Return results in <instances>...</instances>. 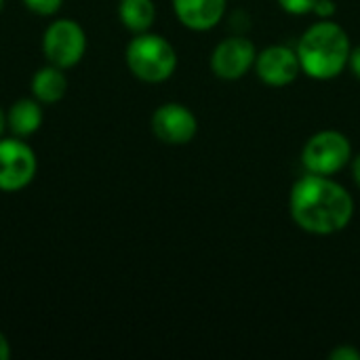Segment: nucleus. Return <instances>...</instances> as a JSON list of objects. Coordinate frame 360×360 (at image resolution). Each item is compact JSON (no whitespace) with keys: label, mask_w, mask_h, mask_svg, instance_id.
<instances>
[{"label":"nucleus","mask_w":360,"mask_h":360,"mask_svg":"<svg viewBox=\"0 0 360 360\" xmlns=\"http://www.w3.org/2000/svg\"><path fill=\"white\" fill-rule=\"evenodd\" d=\"M289 213L300 230L314 236H331L350 226L354 198L329 175L308 173L291 188Z\"/></svg>","instance_id":"obj_1"},{"label":"nucleus","mask_w":360,"mask_h":360,"mask_svg":"<svg viewBox=\"0 0 360 360\" xmlns=\"http://www.w3.org/2000/svg\"><path fill=\"white\" fill-rule=\"evenodd\" d=\"M295 51L304 74L314 80H333L348 68L352 44L340 23L321 19L302 34Z\"/></svg>","instance_id":"obj_2"},{"label":"nucleus","mask_w":360,"mask_h":360,"mask_svg":"<svg viewBox=\"0 0 360 360\" xmlns=\"http://www.w3.org/2000/svg\"><path fill=\"white\" fill-rule=\"evenodd\" d=\"M124 61L135 78L148 84H158L175 74L177 51L165 36L141 32L127 44Z\"/></svg>","instance_id":"obj_3"},{"label":"nucleus","mask_w":360,"mask_h":360,"mask_svg":"<svg viewBox=\"0 0 360 360\" xmlns=\"http://www.w3.org/2000/svg\"><path fill=\"white\" fill-rule=\"evenodd\" d=\"M352 160V143L350 139L333 129L314 133L304 150H302V162L308 173L316 175H335L340 173L348 162Z\"/></svg>","instance_id":"obj_4"},{"label":"nucleus","mask_w":360,"mask_h":360,"mask_svg":"<svg viewBox=\"0 0 360 360\" xmlns=\"http://www.w3.org/2000/svg\"><path fill=\"white\" fill-rule=\"evenodd\" d=\"M86 53V32L74 19H57L42 34V55L49 63L70 70Z\"/></svg>","instance_id":"obj_5"},{"label":"nucleus","mask_w":360,"mask_h":360,"mask_svg":"<svg viewBox=\"0 0 360 360\" xmlns=\"http://www.w3.org/2000/svg\"><path fill=\"white\" fill-rule=\"evenodd\" d=\"M38 171V158L32 146L21 137L0 139V190L19 192L27 188Z\"/></svg>","instance_id":"obj_6"},{"label":"nucleus","mask_w":360,"mask_h":360,"mask_svg":"<svg viewBox=\"0 0 360 360\" xmlns=\"http://www.w3.org/2000/svg\"><path fill=\"white\" fill-rule=\"evenodd\" d=\"M152 133L167 146H186L198 133V120L192 110L181 103H162L152 114Z\"/></svg>","instance_id":"obj_7"},{"label":"nucleus","mask_w":360,"mask_h":360,"mask_svg":"<svg viewBox=\"0 0 360 360\" xmlns=\"http://www.w3.org/2000/svg\"><path fill=\"white\" fill-rule=\"evenodd\" d=\"M253 70L264 84L281 89L297 80L302 63L295 49L287 44H272L257 53Z\"/></svg>","instance_id":"obj_8"},{"label":"nucleus","mask_w":360,"mask_h":360,"mask_svg":"<svg viewBox=\"0 0 360 360\" xmlns=\"http://www.w3.org/2000/svg\"><path fill=\"white\" fill-rule=\"evenodd\" d=\"M257 49L245 36L221 40L211 55V70L221 80H240L255 65Z\"/></svg>","instance_id":"obj_9"},{"label":"nucleus","mask_w":360,"mask_h":360,"mask_svg":"<svg viewBox=\"0 0 360 360\" xmlns=\"http://www.w3.org/2000/svg\"><path fill=\"white\" fill-rule=\"evenodd\" d=\"M228 0H173L179 23L192 32L213 30L226 15Z\"/></svg>","instance_id":"obj_10"},{"label":"nucleus","mask_w":360,"mask_h":360,"mask_svg":"<svg viewBox=\"0 0 360 360\" xmlns=\"http://www.w3.org/2000/svg\"><path fill=\"white\" fill-rule=\"evenodd\" d=\"M44 114H42V103L32 97L17 99L8 110H6V129L15 137H30L42 127Z\"/></svg>","instance_id":"obj_11"},{"label":"nucleus","mask_w":360,"mask_h":360,"mask_svg":"<svg viewBox=\"0 0 360 360\" xmlns=\"http://www.w3.org/2000/svg\"><path fill=\"white\" fill-rule=\"evenodd\" d=\"M32 95L40 103H57L65 97L68 93V78L65 70L46 63L32 76Z\"/></svg>","instance_id":"obj_12"},{"label":"nucleus","mask_w":360,"mask_h":360,"mask_svg":"<svg viewBox=\"0 0 360 360\" xmlns=\"http://www.w3.org/2000/svg\"><path fill=\"white\" fill-rule=\"evenodd\" d=\"M118 17H120L122 25L133 34L150 32V27L154 25V19H156L154 0H120Z\"/></svg>","instance_id":"obj_13"},{"label":"nucleus","mask_w":360,"mask_h":360,"mask_svg":"<svg viewBox=\"0 0 360 360\" xmlns=\"http://www.w3.org/2000/svg\"><path fill=\"white\" fill-rule=\"evenodd\" d=\"M21 2H23V6H25L30 13L40 15V17H51V15H55V13L61 8V4H63V0H21Z\"/></svg>","instance_id":"obj_14"},{"label":"nucleus","mask_w":360,"mask_h":360,"mask_svg":"<svg viewBox=\"0 0 360 360\" xmlns=\"http://www.w3.org/2000/svg\"><path fill=\"white\" fill-rule=\"evenodd\" d=\"M278 4L283 6L285 13L302 17V15H310L312 13L316 0H278Z\"/></svg>","instance_id":"obj_15"},{"label":"nucleus","mask_w":360,"mask_h":360,"mask_svg":"<svg viewBox=\"0 0 360 360\" xmlns=\"http://www.w3.org/2000/svg\"><path fill=\"white\" fill-rule=\"evenodd\" d=\"M331 360H360V350H356L354 346L346 344V346H338L335 350L329 352Z\"/></svg>","instance_id":"obj_16"},{"label":"nucleus","mask_w":360,"mask_h":360,"mask_svg":"<svg viewBox=\"0 0 360 360\" xmlns=\"http://www.w3.org/2000/svg\"><path fill=\"white\" fill-rule=\"evenodd\" d=\"M312 13L319 17V19H331L335 15V2L333 0H316Z\"/></svg>","instance_id":"obj_17"},{"label":"nucleus","mask_w":360,"mask_h":360,"mask_svg":"<svg viewBox=\"0 0 360 360\" xmlns=\"http://www.w3.org/2000/svg\"><path fill=\"white\" fill-rule=\"evenodd\" d=\"M348 68L352 70V74L360 80V44L359 46H352L350 51V59H348Z\"/></svg>","instance_id":"obj_18"},{"label":"nucleus","mask_w":360,"mask_h":360,"mask_svg":"<svg viewBox=\"0 0 360 360\" xmlns=\"http://www.w3.org/2000/svg\"><path fill=\"white\" fill-rule=\"evenodd\" d=\"M8 359H11V346H8L6 335L0 331V360H8Z\"/></svg>","instance_id":"obj_19"},{"label":"nucleus","mask_w":360,"mask_h":360,"mask_svg":"<svg viewBox=\"0 0 360 360\" xmlns=\"http://www.w3.org/2000/svg\"><path fill=\"white\" fill-rule=\"evenodd\" d=\"M352 177H354L356 186L360 188V154H356V156L352 158Z\"/></svg>","instance_id":"obj_20"},{"label":"nucleus","mask_w":360,"mask_h":360,"mask_svg":"<svg viewBox=\"0 0 360 360\" xmlns=\"http://www.w3.org/2000/svg\"><path fill=\"white\" fill-rule=\"evenodd\" d=\"M4 129H6V112L0 108V137H2V133H4Z\"/></svg>","instance_id":"obj_21"},{"label":"nucleus","mask_w":360,"mask_h":360,"mask_svg":"<svg viewBox=\"0 0 360 360\" xmlns=\"http://www.w3.org/2000/svg\"><path fill=\"white\" fill-rule=\"evenodd\" d=\"M4 11V0H0V13Z\"/></svg>","instance_id":"obj_22"}]
</instances>
